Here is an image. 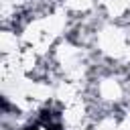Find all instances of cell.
Here are the masks:
<instances>
[{"label": "cell", "mask_w": 130, "mask_h": 130, "mask_svg": "<svg viewBox=\"0 0 130 130\" xmlns=\"http://www.w3.org/2000/svg\"><path fill=\"white\" fill-rule=\"evenodd\" d=\"M26 130H61V126H59V122L51 116V112H45L35 124H30Z\"/></svg>", "instance_id": "1"}]
</instances>
